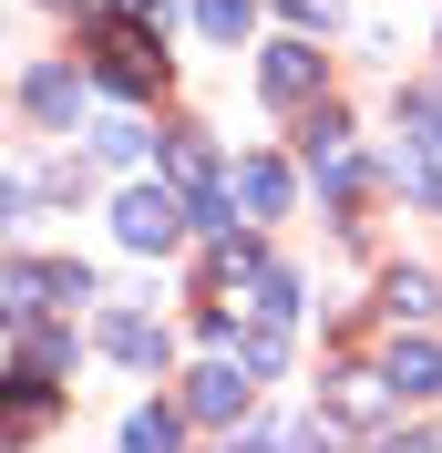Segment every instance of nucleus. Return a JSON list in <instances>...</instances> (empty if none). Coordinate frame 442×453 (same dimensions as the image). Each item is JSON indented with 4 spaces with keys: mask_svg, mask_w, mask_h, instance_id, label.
I'll use <instances>...</instances> for the list:
<instances>
[{
    "mask_svg": "<svg viewBox=\"0 0 442 453\" xmlns=\"http://www.w3.org/2000/svg\"><path fill=\"white\" fill-rule=\"evenodd\" d=\"M186 226H195V217H186V206L165 196V186H134V196L113 206V237H124V248H175Z\"/></svg>",
    "mask_w": 442,
    "mask_h": 453,
    "instance_id": "f257e3e1",
    "label": "nucleus"
},
{
    "mask_svg": "<svg viewBox=\"0 0 442 453\" xmlns=\"http://www.w3.org/2000/svg\"><path fill=\"white\" fill-rule=\"evenodd\" d=\"M93 52H103V83H113V93H155V83H165V52H155L134 21H103Z\"/></svg>",
    "mask_w": 442,
    "mask_h": 453,
    "instance_id": "f03ea898",
    "label": "nucleus"
},
{
    "mask_svg": "<svg viewBox=\"0 0 442 453\" xmlns=\"http://www.w3.org/2000/svg\"><path fill=\"white\" fill-rule=\"evenodd\" d=\"M248 392H257L248 361H206V371L186 381V412H195V423H237V412H248Z\"/></svg>",
    "mask_w": 442,
    "mask_h": 453,
    "instance_id": "7ed1b4c3",
    "label": "nucleus"
},
{
    "mask_svg": "<svg viewBox=\"0 0 442 453\" xmlns=\"http://www.w3.org/2000/svg\"><path fill=\"white\" fill-rule=\"evenodd\" d=\"M62 299V268H31V257H11L0 268V319L11 330H42V310Z\"/></svg>",
    "mask_w": 442,
    "mask_h": 453,
    "instance_id": "20e7f679",
    "label": "nucleus"
},
{
    "mask_svg": "<svg viewBox=\"0 0 442 453\" xmlns=\"http://www.w3.org/2000/svg\"><path fill=\"white\" fill-rule=\"evenodd\" d=\"M257 73H268V104H309V93H319V52H309V42H278Z\"/></svg>",
    "mask_w": 442,
    "mask_h": 453,
    "instance_id": "39448f33",
    "label": "nucleus"
},
{
    "mask_svg": "<svg viewBox=\"0 0 442 453\" xmlns=\"http://www.w3.org/2000/svg\"><path fill=\"white\" fill-rule=\"evenodd\" d=\"M330 402H339V423H391V371H339Z\"/></svg>",
    "mask_w": 442,
    "mask_h": 453,
    "instance_id": "423d86ee",
    "label": "nucleus"
},
{
    "mask_svg": "<svg viewBox=\"0 0 442 453\" xmlns=\"http://www.w3.org/2000/svg\"><path fill=\"white\" fill-rule=\"evenodd\" d=\"M103 350H113V361H134V371H155V361H165V330L134 319V310H113V319H103Z\"/></svg>",
    "mask_w": 442,
    "mask_h": 453,
    "instance_id": "0eeeda50",
    "label": "nucleus"
},
{
    "mask_svg": "<svg viewBox=\"0 0 442 453\" xmlns=\"http://www.w3.org/2000/svg\"><path fill=\"white\" fill-rule=\"evenodd\" d=\"M237 206H248V217H278V206H288V165H278V155H248V165H237Z\"/></svg>",
    "mask_w": 442,
    "mask_h": 453,
    "instance_id": "6e6552de",
    "label": "nucleus"
},
{
    "mask_svg": "<svg viewBox=\"0 0 442 453\" xmlns=\"http://www.w3.org/2000/svg\"><path fill=\"white\" fill-rule=\"evenodd\" d=\"M391 392H442V350H432V340H391Z\"/></svg>",
    "mask_w": 442,
    "mask_h": 453,
    "instance_id": "1a4fd4ad",
    "label": "nucleus"
},
{
    "mask_svg": "<svg viewBox=\"0 0 442 453\" xmlns=\"http://www.w3.org/2000/svg\"><path fill=\"white\" fill-rule=\"evenodd\" d=\"M31 113H42V124H72V113H83V83H72V73H62V62H42V73H31Z\"/></svg>",
    "mask_w": 442,
    "mask_h": 453,
    "instance_id": "9d476101",
    "label": "nucleus"
},
{
    "mask_svg": "<svg viewBox=\"0 0 442 453\" xmlns=\"http://www.w3.org/2000/svg\"><path fill=\"white\" fill-rule=\"evenodd\" d=\"M144 144H155V134H144V124H124V113H113L103 134H93V155H103V165H144Z\"/></svg>",
    "mask_w": 442,
    "mask_h": 453,
    "instance_id": "9b49d317",
    "label": "nucleus"
},
{
    "mask_svg": "<svg viewBox=\"0 0 442 453\" xmlns=\"http://www.w3.org/2000/svg\"><path fill=\"white\" fill-rule=\"evenodd\" d=\"M422 310H442V288L422 279V268H401V279H391V319H422Z\"/></svg>",
    "mask_w": 442,
    "mask_h": 453,
    "instance_id": "f8f14e48",
    "label": "nucleus"
},
{
    "mask_svg": "<svg viewBox=\"0 0 442 453\" xmlns=\"http://www.w3.org/2000/svg\"><path fill=\"white\" fill-rule=\"evenodd\" d=\"M124 443H134V453H155V443H175V412H165V402H144L134 423H124Z\"/></svg>",
    "mask_w": 442,
    "mask_h": 453,
    "instance_id": "ddd939ff",
    "label": "nucleus"
},
{
    "mask_svg": "<svg viewBox=\"0 0 442 453\" xmlns=\"http://www.w3.org/2000/svg\"><path fill=\"white\" fill-rule=\"evenodd\" d=\"M195 21L217 31V42H237V31H248V0H195Z\"/></svg>",
    "mask_w": 442,
    "mask_h": 453,
    "instance_id": "4468645a",
    "label": "nucleus"
},
{
    "mask_svg": "<svg viewBox=\"0 0 442 453\" xmlns=\"http://www.w3.org/2000/svg\"><path fill=\"white\" fill-rule=\"evenodd\" d=\"M278 11H288V21H319V31H330V0H278Z\"/></svg>",
    "mask_w": 442,
    "mask_h": 453,
    "instance_id": "2eb2a0df",
    "label": "nucleus"
},
{
    "mask_svg": "<svg viewBox=\"0 0 442 453\" xmlns=\"http://www.w3.org/2000/svg\"><path fill=\"white\" fill-rule=\"evenodd\" d=\"M52 11H62V0H52Z\"/></svg>",
    "mask_w": 442,
    "mask_h": 453,
    "instance_id": "dca6fc26",
    "label": "nucleus"
}]
</instances>
